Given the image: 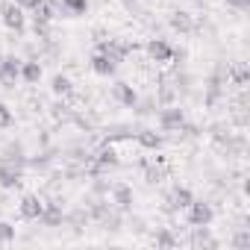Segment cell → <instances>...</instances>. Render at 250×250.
<instances>
[{
    "label": "cell",
    "mask_w": 250,
    "mask_h": 250,
    "mask_svg": "<svg viewBox=\"0 0 250 250\" xmlns=\"http://www.w3.org/2000/svg\"><path fill=\"white\" fill-rule=\"evenodd\" d=\"M0 21H3L6 30H12V33H24L27 30V15H24V9L15 3V0H3V3H0Z\"/></svg>",
    "instance_id": "1"
},
{
    "label": "cell",
    "mask_w": 250,
    "mask_h": 250,
    "mask_svg": "<svg viewBox=\"0 0 250 250\" xmlns=\"http://www.w3.org/2000/svg\"><path fill=\"white\" fill-rule=\"evenodd\" d=\"M159 127L165 133H180V130H188V121H186V112L174 103H168L162 112H159Z\"/></svg>",
    "instance_id": "2"
},
{
    "label": "cell",
    "mask_w": 250,
    "mask_h": 250,
    "mask_svg": "<svg viewBox=\"0 0 250 250\" xmlns=\"http://www.w3.org/2000/svg\"><path fill=\"white\" fill-rule=\"evenodd\" d=\"M186 218H188V224L191 227H209L212 221H215V209H212V203H206V200H191L188 206H186Z\"/></svg>",
    "instance_id": "3"
},
{
    "label": "cell",
    "mask_w": 250,
    "mask_h": 250,
    "mask_svg": "<svg viewBox=\"0 0 250 250\" xmlns=\"http://www.w3.org/2000/svg\"><path fill=\"white\" fill-rule=\"evenodd\" d=\"M21 183H24V165L9 162V159H0V188L12 191V188H18Z\"/></svg>",
    "instance_id": "4"
},
{
    "label": "cell",
    "mask_w": 250,
    "mask_h": 250,
    "mask_svg": "<svg viewBox=\"0 0 250 250\" xmlns=\"http://www.w3.org/2000/svg\"><path fill=\"white\" fill-rule=\"evenodd\" d=\"M109 194H112V206H115L118 212H130L133 203H136V191H133L127 183H115V186L109 188Z\"/></svg>",
    "instance_id": "5"
},
{
    "label": "cell",
    "mask_w": 250,
    "mask_h": 250,
    "mask_svg": "<svg viewBox=\"0 0 250 250\" xmlns=\"http://www.w3.org/2000/svg\"><path fill=\"white\" fill-rule=\"evenodd\" d=\"M18 80H21V59L0 56V85H15Z\"/></svg>",
    "instance_id": "6"
},
{
    "label": "cell",
    "mask_w": 250,
    "mask_h": 250,
    "mask_svg": "<svg viewBox=\"0 0 250 250\" xmlns=\"http://www.w3.org/2000/svg\"><path fill=\"white\" fill-rule=\"evenodd\" d=\"M118 153L112 150V147H103L97 156H91V177H100V174H106V171H112V168H118Z\"/></svg>",
    "instance_id": "7"
},
{
    "label": "cell",
    "mask_w": 250,
    "mask_h": 250,
    "mask_svg": "<svg viewBox=\"0 0 250 250\" xmlns=\"http://www.w3.org/2000/svg\"><path fill=\"white\" fill-rule=\"evenodd\" d=\"M168 24H171V30H174V33H180V36H191V33L197 30V21H194V15H191V12H186V9H177V12H171Z\"/></svg>",
    "instance_id": "8"
},
{
    "label": "cell",
    "mask_w": 250,
    "mask_h": 250,
    "mask_svg": "<svg viewBox=\"0 0 250 250\" xmlns=\"http://www.w3.org/2000/svg\"><path fill=\"white\" fill-rule=\"evenodd\" d=\"M147 56H150L153 62H159V65H168V62L177 56V50H174L165 39H150V42H147Z\"/></svg>",
    "instance_id": "9"
},
{
    "label": "cell",
    "mask_w": 250,
    "mask_h": 250,
    "mask_svg": "<svg viewBox=\"0 0 250 250\" xmlns=\"http://www.w3.org/2000/svg\"><path fill=\"white\" fill-rule=\"evenodd\" d=\"M112 97H115L121 106H127V109H136V106H139V91H136L130 83H124V80H118V83L112 85Z\"/></svg>",
    "instance_id": "10"
},
{
    "label": "cell",
    "mask_w": 250,
    "mask_h": 250,
    "mask_svg": "<svg viewBox=\"0 0 250 250\" xmlns=\"http://www.w3.org/2000/svg\"><path fill=\"white\" fill-rule=\"evenodd\" d=\"M130 50H133L130 44H121V42H115V39H109V42H100V44H97V53L109 56L115 65H121L124 59H127V53H130Z\"/></svg>",
    "instance_id": "11"
},
{
    "label": "cell",
    "mask_w": 250,
    "mask_h": 250,
    "mask_svg": "<svg viewBox=\"0 0 250 250\" xmlns=\"http://www.w3.org/2000/svg\"><path fill=\"white\" fill-rule=\"evenodd\" d=\"M44 212V200L39 194H24L21 197V218L24 221H39Z\"/></svg>",
    "instance_id": "12"
},
{
    "label": "cell",
    "mask_w": 250,
    "mask_h": 250,
    "mask_svg": "<svg viewBox=\"0 0 250 250\" xmlns=\"http://www.w3.org/2000/svg\"><path fill=\"white\" fill-rule=\"evenodd\" d=\"M27 9L33 12L36 24H50V21H53V15H56V3H53V0H33Z\"/></svg>",
    "instance_id": "13"
},
{
    "label": "cell",
    "mask_w": 250,
    "mask_h": 250,
    "mask_svg": "<svg viewBox=\"0 0 250 250\" xmlns=\"http://www.w3.org/2000/svg\"><path fill=\"white\" fill-rule=\"evenodd\" d=\"M191 200H194L191 188H186V186H177V188L168 194V209H171V212H183V209H186Z\"/></svg>",
    "instance_id": "14"
},
{
    "label": "cell",
    "mask_w": 250,
    "mask_h": 250,
    "mask_svg": "<svg viewBox=\"0 0 250 250\" xmlns=\"http://www.w3.org/2000/svg\"><path fill=\"white\" fill-rule=\"evenodd\" d=\"M39 221H42L44 227H62V224H65V212H62L59 203H44V212H42Z\"/></svg>",
    "instance_id": "15"
},
{
    "label": "cell",
    "mask_w": 250,
    "mask_h": 250,
    "mask_svg": "<svg viewBox=\"0 0 250 250\" xmlns=\"http://www.w3.org/2000/svg\"><path fill=\"white\" fill-rule=\"evenodd\" d=\"M91 71H94L97 77H112V74L118 71V65H115L109 56H103V53L94 50V56H91Z\"/></svg>",
    "instance_id": "16"
},
{
    "label": "cell",
    "mask_w": 250,
    "mask_h": 250,
    "mask_svg": "<svg viewBox=\"0 0 250 250\" xmlns=\"http://www.w3.org/2000/svg\"><path fill=\"white\" fill-rule=\"evenodd\" d=\"M191 244H194V247H218V238H212L209 227H194V232H191Z\"/></svg>",
    "instance_id": "17"
},
{
    "label": "cell",
    "mask_w": 250,
    "mask_h": 250,
    "mask_svg": "<svg viewBox=\"0 0 250 250\" xmlns=\"http://www.w3.org/2000/svg\"><path fill=\"white\" fill-rule=\"evenodd\" d=\"M21 80L27 85H36L42 80V65L39 62H21Z\"/></svg>",
    "instance_id": "18"
},
{
    "label": "cell",
    "mask_w": 250,
    "mask_h": 250,
    "mask_svg": "<svg viewBox=\"0 0 250 250\" xmlns=\"http://www.w3.org/2000/svg\"><path fill=\"white\" fill-rule=\"evenodd\" d=\"M136 139H139V145H142V147H147V150H159V147L165 145V139H162L159 133H153V130H142Z\"/></svg>",
    "instance_id": "19"
},
{
    "label": "cell",
    "mask_w": 250,
    "mask_h": 250,
    "mask_svg": "<svg viewBox=\"0 0 250 250\" xmlns=\"http://www.w3.org/2000/svg\"><path fill=\"white\" fill-rule=\"evenodd\" d=\"M227 77H229L235 85H241V88H244V85H247V80H250V68H247V65H235V68H229V71H227Z\"/></svg>",
    "instance_id": "20"
},
{
    "label": "cell",
    "mask_w": 250,
    "mask_h": 250,
    "mask_svg": "<svg viewBox=\"0 0 250 250\" xmlns=\"http://www.w3.org/2000/svg\"><path fill=\"white\" fill-rule=\"evenodd\" d=\"M3 159H9V162H18V165H27V156H24V147H21L18 142H12V145H6V150H3Z\"/></svg>",
    "instance_id": "21"
},
{
    "label": "cell",
    "mask_w": 250,
    "mask_h": 250,
    "mask_svg": "<svg viewBox=\"0 0 250 250\" xmlns=\"http://www.w3.org/2000/svg\"><path fill=\"white\" fill-rule=\"evenodd\" d=\"M50 88H53V94H71V88H74V83L65 77V74H56L53 80H50Z\"/></svg>",
    "instance_id": "22"
},
{
    "label": "cell",
    "mask_w": 250,
    "mask_h": 250,
    "mask_svg": "<svg viewBox=\"0 0 250 250\" xmlns=\"http://www.w3.org/2000/svg\"><path fill=\"white\" fill-rule=\"evenodd\" d=\"M165 177V168L162 165H156V162H145V180L147 183H159Z\"/></svg>",
    "instance_id": "23"
},
{
    "label": "cell",
    "mask_w": 250,
    "mask_h": 250,
    "mask_svg": "<svg viewBox=\"0 0 250 250\" xmlns=\"http://www.w3.org/2000/svg\"><path fill=\"white\" fill-rule=\"evenodd\" d=\"M62 9L71 15H83L88 9V0H62Z\"/></svg>",
    "instance_id": "24"
},
{
    "label": "cell",
    "mask_w": 250,
    "mask_h": 250,
    "mask_svg": "<svg viewBox=\"0 0 250 250\" xmlns=\"http://www.w3.org/2000/svg\"><path fill=\"white\" fill-rule=\"evenodd\" d=\"M15 241V224L0 221V244H12Z\"/></svg>",
    "instance_id": "25"
},
{
    "label": "cell",
    "mask_w": 250,
    "mask_h": 250,
    "mask_svg": "<svg viewBox=\"0 0 250 250\" xmlns=\"http://www.w3.org/2000/svg\"><path fill=\"white\" fill-rule=\"evenodd\" d=\"M12 121H15V118H12V109H9L6 103H0V130H9Z\"/></svg>",
    "instance_id": "26"
},
{
    "label": "cell",
    "mask_w": 250,
    "mask_h": 250,
    "mask_svg": "<svg viewBox=\"0 0 250 250\" xmlns=\"http://www.w3.org/2000/svg\"><path fill=\"white\" fill-rule=\"evenodd\" d=\"M156 244H159V247H174L177 238H174L171 229H159V232H156Z\"/></svg>",
    "instance_id": "27"
},
{
    "label": "cell",
    "mask_w": 250,
    "mask_h": 250,
    "mask_svg": "<svg viewBox=\"0 0 250 250\" xmlns=\"http://www.w3.org/2000/svg\"><path fill=\"white\" fill-rule=\"evenodd\" d=\"M232 244H235V247H247V244H250V232H238V235L232 238Z\"/></svg>",
    "instance_id": "28"
},
{
    "label": "cell",
    "mask_w": 250,
    "mask_h": 250,
    "mask_svg": "<svg viewBox=\"0 0 250 250\" xmlns=\"http://www.w3.org/2000/svg\"><path fill=\"white\" fill-rule=\"evenodd\" d=\"M227 6H235V9H247L250 6V0H224Z\"/></svg>",
    "instance_id": "29"
},
{
    "label": "cell",
    "mask_w": 250,
    "mask_h": 250,
    "mask_svg": "<svg viewBox=\"0 0 250 250\" xmlns=\"http://www.w3.org/2000/svg\"><path fill=\"white\" fill-rule=\"evenodd\" d=\"M15 3H18V6H21V9H27V6H30V3H33V0H15Z\"/></svg>",
    "instance_id": "30"
}]
</instances>
